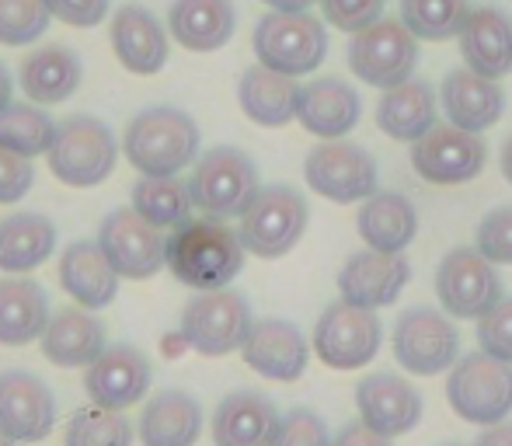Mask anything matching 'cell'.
Returning <instances> with one entry per match:
<instances>
[{"label":"cell","mask_w":512,"mask_h":446,"mask_svg":"<svg viewBox=\"0 0 512 446\" xmlns=\"http://www.w3.org/2000/svg\"><path fill=\"white\" fill-rule=\"evenodd\" d=\"M164 269L196 293L227 290L244 269L241 234L227 220L196 217L171 230L164 248Z\"/></svg>","instance_id":"6da1fadb"},{"label":"cell","mask_w":512,"mask_h":446,"mask_svg":"<svg viewBox=\"0 0 512 446\" xmlns=\"http://www.w3.org/2000/svg\"><path fill=\"white\" fill-rule=\"evenodd\" d=\"M122 154L140 175H182L199 157V126L189 112L157 105V109L133 115L122 136Z\"/></svg>","instance_id":"7a4b0ae2"},{"label":"cell","mask_w":512,"mask_h":446,"mask_svg":"<svg viewBox=\"0 0 512 446\" xmlns=\"http://www.w3.org/2000/svg\"><path fill=\"white\" fill-rule=\"evenodd\" d=\"M46 161L56 182L70 189H95L119 164V140L95 115H70L56 126Z\"/></svg>","instance_id":"3957f363"},{"label":"cell","mask_w":512,"mask_h":446,"mask_svg":"<svg viewBox=\"0 0 512 446\" xmlns=\"http://www.w3.org/2000/svg\"><path fill=\"white\" fill-rule=\"evenodd\" d=\"M258 168L244 150L213 147L196 157L189 175L192 206L213 220H241V213L258 196Z\"/></svg>","instance_id":"277c9868"},{"label":"cell","mask_w":512,"mask_h":446,"mask_svg":"<svg viewBox=\"0 0 512 446\" xmlns=\"http://www.w3.org/2000/svg\"><path fill=\"white\" fill-rule=\"evenodd\" d=\"M251 49L262 67L286 77H304L314 74L328 56V28L310 11H269L265 18H258Z\"/></svg>","instance_id":"5b68a950"},{"label":"cell","mask_w":512,"mask_h":446,"mask_svg":"<svg viewBox=\"0 0 512 446\" xmlns=\"http://www.w3.org/2000/svg\"><path fill=\"white\" fill-rule=\"evenodd\" d=\"M446 401L453 415H460L471 426H495L512 415V363L471 352L457 359L446 377Z\"/></svg>","instance_id":"8992f818"},{"label":"cell","mask_w":512,"mask_h":446,"mask_svg":"<svg viewBox=\"0 0 512 446\" xmlns=\"http://www.w3.org/2000/svg\"><path fill=\"white\" fill-rule=\"evenodd\" d=\"M310 223V206L293 185H265L241 213V244L258 258H283L300 244Z\"/></svg>","instance_id":"52a82bcc"},{"label":"cell","mask_w":512,"mask_h":446,"mask_svg":"<svg viewBox=\"0 0 512 446\" xmlns=\"http://www.w3.org/2000/svg\"><path fill=\"white\" fill-rule=\"evenodd\" d=\"M251 325H255V318H251L248 300L227 286V290L196 293L185 304L178 332H182V342L192 352L206 359H220L230 356V352H241Z\"/></svg>","instance_id":"ba28073f"},{"label":"cell","mask_w":512,"mask_h":446,"mask_svg":"<svg viewBox=\"0 0 512 446\" xmlns=\"http://www.w3.org/2000/svg\"><path fill=\"white\" fill-rule=\"evenodd\" d=\"M418 67V39L401 18H380L349 42V70L370 88H398Z\"/></svg>","instance_id":"9c48e42d"},{"label":"cell","mask_w":512,"mask_h":446,"mask_svg":"<svg viewBox=\"0 0 512 446\" xmlns=\"http://www.w3.org/2000/svg\"><path fill=\"white\" fill-rule=\"evenodd\" d=\"M314 196L331 203H363L377 192V157L352 140H321L304 161Z\"/></svg>","instance_id":"30bf717a"},{"label":"cell","mask_w":512,"mask_h":446,"mask_svg":"<svg viewBox=\"0 0 512 446\" xmlns=\"http://www.w3.org/2000/svg\"><path fill=\"white\" fill-rule=\"evenodd\" d=\"M380 318L366 307L335 304L324 307L314 328V356L321 359L328 370H363L377 359L380 352Z\"/></svg>","instance_id":"8fae6325"},{"label":"cell","mask_w":512,"mask_h":446,"mask_svg":"<svg viewBox=\"0 0 512 446\" xmlns=\"http://www.w3.org/2000/svg\"><path fill=\"white\" fill-rule=\"evenodd\" d=\"M436 297L457 321H481L502 300V276L478 248H453L436 269Z\"/></svg>","instance_id":"7c38bea8"},{"label":"cell","mask_w":512,"mask_h":446,"mask_svg":"<svg viewBox=\"0 0 512 446\" xmlns=\"http://www.w3.org/2000/svg\"><path fill=\"white\" fill-rule=\"evenodd\" d=\"M460 356V332L446 311L411 307L394 325V359L415 377H439Z\"/></svg>","instance_id":"4fadbf2b"},{"label":"cell","mask_w":512,"mask_h":446,"mask_svg":"<svg viewBox=\"0 0 512 446\" xmlns=\"http://www.w3.org/2000/svg\"><path fill=\"white\" fill-rule=\"evenodd\" d=\"M488 143L457 126H432L411 143V168L429 185H467L485 171Z\"/></svg>","instance_id":"5bb4252c"},{"label":"cell","mask_w":512,"mask_h":446,"mask_svg":"<svg viewBox=\"0 0 512 446\" xmlns=\"http://www.w3.org/2000/svg\"><path fill=\"white\" fill-rule=\"evenodd\" d=\"M98 248L119 272V279H150L164 269L168 237L161 227L147 223L133 206L112 210L98 227Z\"/></svg>","instance_id":"9a60e30c"},{"label":"cell","mask_w":512,"mask_h":446,"mask_svg":"<svg viewBox=\"0 0 512 446\" xmlns=\"http://www.w3.org/2000/svg\"><path fill=\"white\" fill-rule=\"evenodd\" d=\"M56 429V398L28 370L0 373V433L14 443H42Z\"/></svg>","instance_id":"2e32d148"},{"label":"cell","mask_w":512,"mask_h":446,"mask_svg":"<svg viewBox=\"0 0 512 446\" xmlns=\"http://www.w3.org/2000/svg\"><path fill=\"white\" fill-rule=\"evenodd\" d=\"M150 363L136 345L115 342L105 345V352L91 366H84V391H88L91 405L112 408V412H126L150 391Z\"/></svg>","instance_id":"e0dca14e"},{"label":"cell","mask_w":512,"mask_h":446,"mask_svg":"<svg viewBox=\"0 0 512 446\" xmlns=\"http://www.w3.org/2000/svg\"><path fill=\"white\" fill-rule=\"evenodd\" d=\"M411 283V265L405 255H387V251H356L338 272V293L345 304L380 311V307L398 304V297Z\"/></svg>","instance_id":"ac0fdd59"},{"label":"cell","mask_w":512,"mask_h":446,"mask_svg":"<svg viewBox=\"0 0 512 446\" xmlns=\"http://www.w3.org/2000/svg\"><path fill=\"white\" fill-rule=\"evenodd\" d=\"M356 408H359V422L370 426L373 433L387 436H405L422 422V394L408 384L398 373H366L356 384Z\"/></svg>","instance_id":"d6986e66"},{"label":"cell","mask_w":512,"mask_h":446,"mask_svg":"<svg viewBox=\"0 0 512 446\" xmlns=\"http://www.w3.org/2000/svg\"><path fill=\"white\" fill-rule=\"evenodd\" d=\"M241 356L258 377L293 384L304 377L310 363V342L293 321L283 318H258L241 345Z\"/></svg>","instance_id":"ffe728a7"},{"label":"cell","mask_w":512,"mask_h":446,"mask_svg":"<svg viewBox=\"0 0 512 446\" xmlns=\"http://www.w3.org/2000/svg\"><path fill=\"white\" fill-rule=\"evenodd\" d=\"M112 53L129 74L140 77H154L164 70L171 56V39L168 28L157 21L154 11L140 4H122L119 11L112 14Z\"/></svg>","instance_id":"44dd1931"},{"label":"cell","mask_w":512,"mask_h":446,"mask_svg":"<svg viewBox=\"0 0 512 446\" xmlns=\"http://www.w3.org/2000/svg\"><path fill=\"white\" fill-rule=\"evenodd\" d=\"M363 119V98L338 77H317L300 88L297 122L317 140H345Z\"/></svg>","instance_id":"7402d4cb"},{"label":"cell","mask_w":512,"mask_h":446,"mask_svg":"<svg viewBox=\"0 0 512 446\" xmlns=\"http://www.w3.org/2000/svg\"><path fill=\"white\" fill-rule=\"evenodd\" d=\"M439 105H443L450 126L481 136L506 115V91L499 88V81H488V77L460 67L443 77Z\"/></svg>","instance_id":"603a6c76"},{"label":"cell","mask_w":512,"mask_h":446,"mask_svg":"<svg viewBox=\"0 0 512 446\" xmlns=\"http://www.w3.org/2000/svg\"><path fill=\"white\" fill-rule=\"evenodd\" d=\"M467 70L502 81L512 74V18L499 7H471L457 35Z\"/></svg>","instance_id":"cb8c5ba5"},{"label":"cell","mask_w":512,"mask_h":446,"mask_svg":"<svg viewBox=\"0 0 512 446\" xmlns=\"http://www.w3.org/2000/svg\"><path fill=\"white\" fill-rule=\"evenodd\" d=\"M39 345L49 363L63 366V370H77V366H91L102 356L108 338H105V325L95 318V311L74 304L49 314Z\"/></svg>","instance_id":"d4e9b609"},{"label":"cell","mask_w":512,"mask_h":446,"mask_svg":"<svg viewBox=\"0 0 512 446\" xmlns=\"http://www.w3.org/2000/svg\"><path fill=\"white\" fill-rule=\"evenodd\" d=\"M234 0H175L168 7V35L189 53H216L234 39Z\"/></svg>","instance_id":"484cf974"},{"label":"cell","mask_w":512,"mask_h":446,"mask_svg":"<svg viewBox=\"0 0 512 446\" xmlns=\"http://www.w3.org/2000/svg\"><path fill=\"white\" fill-rule=\"evenodd\" d=\"M60 286L74 304L88 311H102L119 297V272L98 248V241H74L63 248Z\"/></svg>","instance_id":"4316f807"},{"label":"cell","mask_w":512,"mask_h":446,"mask_svg":"<svg viewBox=\"0 0 512 446\" xmlns=\"http://www.w3.org/2000/svg\"><path fill=\"white\" fill-rule=\"evenodd\" d=\"M136 436L143 446H196L203 436V405L185 391H157L143 405Z\"/></svg>","instance_id":"83f0119b"},{"label":"cell","mask_w":512,"mask_h":446,"mask_svg":"<svg viewBox=\"0 0 512 446\" xmlns=\"http://www.w3.org/2000/svg\"><path fill=\"white\" fill-rule=\"evenodd\" d=\"M279 426L272 398L258 391H234L216 405L213 443L216 446H269Z\"/></svg>","instance_id":"f1b7e54d"},{"label":"cell","mask_w":512,"mask_h":446,"mask_svg":"<svg viewBox=\"0 0 512 446\" xmlns=\"http://www.w3.org/2000/svg\"><path fill=\"white\" fill-rule=\"evenodd\" d=\"M377 126L391 140H422L432 126H439V98L432 91V84L408 77L398 88H387L377 105Z\"/></svg>","instance_id":"f546056e"},{"label":"cell","mask_w":512,"mask_h":446,"mask_svg":"<svg viewBox=\"0 0 512 446\" xmlns=\"http://www.w3.org/2000/svg\"><path fill=\"white\" fill-rule=\"evenodd\" d=\"M237 102H241V112L248 115L255 126L279 129L297 119L300 84H297V77L276 74V70L255 63V67H248L241 74Z\"/></svg>","instance_id":"4dcf8cb0"},{"label":"cell","mask_w":512,"mask_h":446,"mask_svg":"<svg viewBox=\"0 0 512 446\" xmlns=\"http://www.w3.org/2000/svg\"><path fill=\"white\" fill-rule=\"evenodd\" d=\"M356 230L366 248L401 255L418 234V213L401 192H373L359 206Z\"/></svg>","instance_id":"1f68e13d"},{"label":"cell","mask_w":512,"mask_h":446,"mask_svg":"<svg viewBox=\"0 0 512 446\" xmlns=\"http://www.w3.org/2000/svg\"><path fill=\"white\" fill-rule=\"evenodd\" d=\"M81 56L67 46H42L21 60V91L35 105H63L81 88Z\"/></svg>","instance_id":"d6a6232c"},{"label":"cell","mask_w":512,"mask_h":446,"mask_svg":"<svg viewBox=\"0 0 512 446\" xmlns=\"http://www.w3.org/2000/svg\"><path fill=\"white\" fill-rule=\"evenodd\" d=\"M56 251V227L42 213H11L0 220V272L25 276Z\"/></svg>","instance_id":"836d02e7"},{"label":"cell","mask_w":512,"mask_h":446,"mask_svg":"<svg viewBox=\"0 0 512 446\" xmlns=\"http://www.w3.org/2000/svg\"><path fill=\"white\" fill-rule=\"evenodd\" d=\"M49 321V300L35 279H0V345H28L42 338Z\"/></svg>","instance_id":"e575fe53"},{"label":"cell","mask_w":512,"mask_h":446,"mask_svg":"<svg viewBox=\"0 0 512 446\" xmlns=\"http://www.w3.org/2000/svg\"><path fill=\"white\" fill-rule=\"evenodd\" d=\"M133 210L147 223H154V227L175 230L192 217L196 206H192L189 182H182L178 175L171 178L140 175V182L133 185Z\"/></svg>","instance_id":"d590c367"},{"label":"cell","mask_w":512,"mask_h":446,"mask_svg":"<svg viewBox=\"0 0 512 446\" xmlns=\"http://www.w3.org/2000/svg\"><path fill=\"white\" fill-rule=\"evenodd\" d=\"M56 140V122L42 105L35 102H11L0 112V147L14 150L21 157H42L49 154Z\"/></svg>","instance_id":"8d00e7d4"},{"label":"cell","mask_w":512,"mask_h":446,"mask_svg":"<svg viewBox=\"0 0 512 446\" xmlns=\"http://www.w3.org/2000/svg\"><path fill=\"white\" fill-rule=\"evenodd\" d=\"M471 0H401V25L418 42H450L460 35Z\"/></svg>","instance_id":"74e56055"},{"label":"cell","mask_w":512,"mask_h":446,"mask_svg":"<svg viewBox=\"0 0 512 446\" xmlns=\"http://www.w3.org/2000/svg\"><path fill=\"white\" fill-rule=\"evenodd\" d=\"M133 422L122 412L102 405H88L70 415L63 429V446H133Z\"/></svg>","instance_id":"f35d334b"},{"label":"cell","mask_w":512,"mask_h":446,"mask_svg":"<svg viewBox=\"0 0 512 446\" xmlns=\"http://www.w3.org/2000/svg\"><path fill=\"white\" fill-rule=\"evenodd\" d=\"M49 21L46 0H0V46H32L46 35Z\"/></svg>","instance_id":"ab89813d"},{"label":"cell","mask_w":512,"mask_h":446,"mask_svg":"<svg viewBox=\"0 0 512 446\" xmlns=\"http://www.w3.org/2000/svg\"><path fill=\"white\" fill-rule=\"evenodd\" d=\"M474 248L492 265H512V203L495 206L474 230Z\"/></svg>","instance_id":"60d3db41"},{"label":"cell","mask_w":512,"mask_h":446,"mask_svg":"<svg viewBox=\"0 0 512 446\" xmlns=\"http://www.w3.org/2000/svg\"><path fill=\"white\" fill-rule=\"evenodd\" d=\"M269 446H331V436L317 412H310V408H293V412L279 415L276 436H272Z\"/></svg>","instance_id":"b9f144b4"},{"label":"cell","mask_w":512,"mask_h":446,"mask_svg":"<svg viewBox=\"0 0 512 446\" xmlns=\"http://www.w3.org/2000/svg\"><path fill=\"white\" fill-rule=\"evenodd\" d=\"M317 4H321L328 25H335L338 32L356 35L384 18L387 0H317Z\"/></svg>","instance_id":"7bdbcfd3"},{"label":"cell","mask_w":512,"mask_h":446,"mask_svg":"<svg viewBox=\"0 0 512 446\" xmlns=\"http://www.w3.org/2000/svg\"><path fill=\"white\" fill-rule=\"evenodd\" d=\"M478 345L481 352L512 363V297H502L485 318L478 321Z\"/></svg>","instance_id":"ee69618b"},{"label":"cell","mask_w":512,"mask_h":446,"mask_svg":"<svg viewBox=\"0 0 512 446\" xmlns=\"http://www.w3.org/2000/svg\"><path fill=\"white\" fill-rule=\"evenodd\" d=\"M35 185V168L28 157L0 147V206L21 203Z\"/></svg>","instance_id":"f6af8a7d"},{"label":"cell","mask_w":512,"mask_h":446,"mask_svg":"<svg viewBox=\"0 0 512 446\" xmlns=\"http://www.w3.org/2000/svg\"><path fill=\"white\" fill-rule=\"evenodd\" d=\"M49 14L70 28H95L112 11V0H46Z\"/></svg>","instance_id":"bcb514c9"},{"label":"cell","mask_w":512,"mask_h":446,"mask_svg":"<svg viewBox=\"0 0 512 446\" xmlns=\"http://www.w3.org/2000/svg\"><path fill=\"white\" fill-rule=\"evenodd\" d=\"M331 446H394L387 436L373 433L370 426H363V422H345L342 429H338L335 436H331Z\"/></svg>","instance_id":"7dc6e473"},{"label":"cell","mask_w":512,"mask_h":446,"mask_svg":"<svg viewBox=\"0 0 512 446\" xmlns=\"http://www.w3.org/2000/svg\"><path fill=\"white\" fill-rule=\"evenodd\" d=\"M474 446H512V422H495L474 440Z\"/></svg>","instance_id":"c3c4849f"},{"label":"cell","mask_w":512,"mask_h":446,"mask_svg":"<svg viewBox=\"0 0 512 446\" xmlns=\"http://www.w3.org/2000/svg\"><path fill=\"white\" fill-rule=\"evenodd\" d=\"M265 7H272V11H283V14H297V11H310V7L317 4V0H262Z\"/></svg>","instance_id":"681fc988"},{"label":"cell","mask_w":512,"mask_h":446,"mask_svg":"<svg viewBox=\"0 0 512 446\" xmlns=\"http://www.w3.org/2000/svg\"><path fill=\"white\" fill-rule=\"evenodd\" d=\"M11 95H14V81H11V74H7L4 63H0V112L11 105Z\"/></svg>","instance_id":"f907efd6"},{"label":"cell","mask_w":512,"mask_h":446,"mask_svg":"<svg viewBox=\"0 0 512 446\" xmlns=\"http://www.w3.org/2000/svg\"><path fill=\"white\" fill-rule=\"evenodd\" d=\"M499 164H502V178H506V182L512 185V133L506 136V143H502Z\"/></svg>","instance_id":"816d5d0a"},{"label":"cell","mask_w":512,"mask_h":446,"mask_svg":"<svg viewBox=\"0 0 512 446\" xmlns=\"http://www.w3.org/2000/svg\"><path fill=\"white\" fill-rule=\"evenodd\" d=\"M0 446H18V443H14V440H7V436L0 433Z\"/></svg>","instance_id":"f5cc1de1"},{"label":"cell","mask_w":512,"mask_h":446,"mask_svg":"<svg viewBox=\"0 0 512 446\" xmlns=\"http://www.w3.org/2000/svg\"><path fill=\"white\" fill-rule=\"evenodd\" d=\"M443 446H467V443H443Z\"/></svg>","instance_id":"db71d44e"}]
</instances>
